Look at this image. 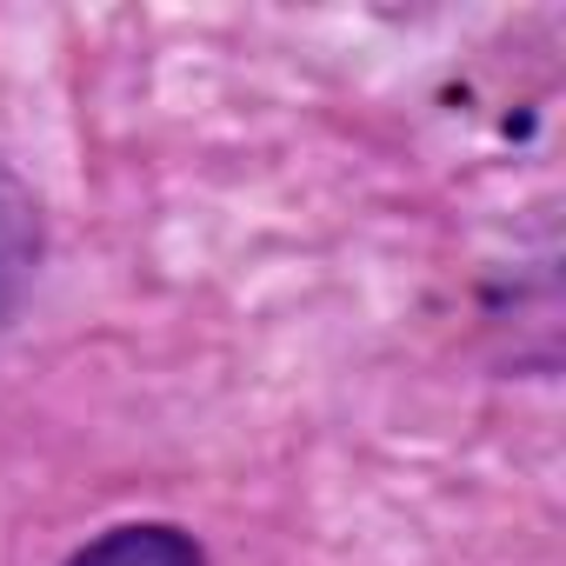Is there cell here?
<instances>
[{
  "label": "cell",
  "instance_id": "1",
  "mask_svg": "<svg viewBox=\"0 0 566 566\" xmlns=\"http://www.w3.org/2000/svg\"><path fill=\"white\" fill-rule=\"evenodd\" d=\"M34 253H41V220H34V193L14 180V167L0 160V321L21 301L28 273H34Z\"/></svg>",
  "mask_w": 566,
  "mask_h": 566
},
{
  "label": "cell",
  "instance_id": "2",
  "mask_svg": "<svg viewBox=\"0 0 566 566\" xmlns=\"http://www.w3.org/2000/svg\"><path fill=\"white\" fill-rule=\"evenodd\" d=\"M67 566H207V553L180 526H114L94 546H81Z\"/></svg>",
  "mask_w": 566,
  "mask_h": 566
}]
</instances>
